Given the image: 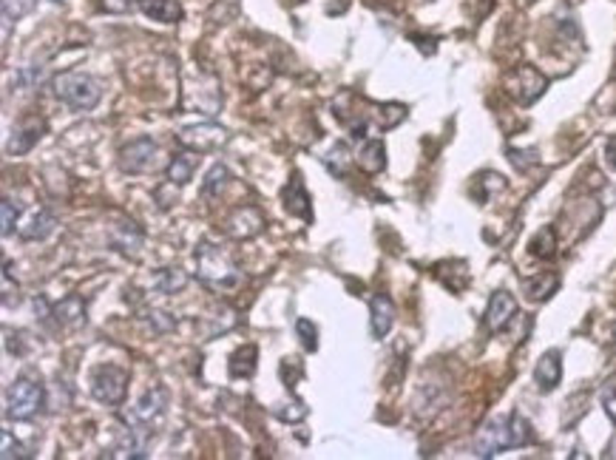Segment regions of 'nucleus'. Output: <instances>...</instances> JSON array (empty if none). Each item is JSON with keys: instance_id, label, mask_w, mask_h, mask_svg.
<instances>
[{"instance_id": "f257e3e1", "label": "nucleus", "mask_w": 616, "mask_h": 460, "mask_svg": "<svg viewBox=\"0 0 616 460\" xmlns=\"http://www.w3.org/2000/svg\"><path fill=\"white\" fill-rule=\"evenodd\" d=\"M193 262H196L199 282L208 290H213V293H234V290H239L244 282L242 267L222 248H217V244H210V242H202L193 251Z\"/></svg>"}, {"instance_id": "f03ea898", "label": "nucleus", "mask_w": 616, "mask_h": 460, "mask_svg": "<svg viewBox=\"0 0 616 460\" xmlns=\"http://www.w3.org/2000/svg\"><path fill=\"white\" fill-rule=\"evenodd\" d=\"M54 97L74 111H91L103 97V88L91 74L63 71L54 77Z\"/></svg>"}, {"instance_id": "7ed1b4c3", "label": "nucleus", "mask_w": 616, "mask_h": 460, "mask_svg": "<svg viewBox=\"0 0 616 460\" xmlns=\"http://www.w3.org/2000/svg\"><path fill=\"white\" fill-rule=\"evenodd\" d=\"M45 404L43 383L32 375H21L6 390V418L9 421H32Z\"/></svg>"}, {"instance_id": "20e7f679", "label": "nucleus", "mask_w": 616, "mask_h": 460, "mask_svg": "<svg viewBox=\"0 0 616 460\" xmlns=\"http://www.w3.org/2000/svg\"><path fill=\"white\" fill-rule=\"evenodd\" d=\"M182 109H196L205 117H217L222 109V88L213 74H196V86L185 80L182 88Z\"/></svg>"}, {"instance_id": "39448f33", "label": "nucleus", "mask_w": 616, "mask_h": 460, "mask_svg": "<svg viewBox=\"0 0 616 460\" xmlns=\"http://www.w3.org/2000/svg\"><path fill=\"white\" fill-rule=\"evenodd\" d=\"M162 165V151L151 136H140L119 151V168L126 174H157Z\"/></svg>"}, {"instance_id": "423d86ee", "label": "nucleus", "mask_w": 616, "mask_h": 460, "mask_svg": "<svg viewBox=\"0 0 616 460\" xmlns=\"http://www.w3.org/2000/svg\"><path fill=\"white\" fill-rule=\"evenodd\" d=\"M126 392H128V373L119 370L114 364H103L94 370V375H91V395H94L100 404L119 407L126 401Z\"/></svg>"}, {"instance_id": "0eeeda50", "label": "nucleus", "mask_w": 616, "mask_h": 460, "mask_svg": "<svg viewBox=\"0 0 616 460\" xmlns=\"http://www.w3.org/2000/svg\"><path fill=\"white\" fill-rule=\"evenodd\" d=\"M177 143L185 151H193V153H210V151H219L222 145L230 143V134L227 128L217 126V122H199V126H188L177 134Z\"/></svg>"}, {"instance_id": "6e6552de", "label": "nucleus", "mask_w": 616, "mask_h": 460, "mask_svg": "<svg viewBox=\"0 0 616 460\" xmlns=\"http://www.w3.org/2000/svg\"><path fill=\"white\" fill-rule=\"evenodd\" d=\"M548 88V80L537 71L534 66H517L514 71L505 74V91L514 97L520 105H531L543 97V91Z\"/></svg>"}, {"instance_id": "1a4fd4ad", "label": "nucleus", "mask_w": 616, "mask_h": 460, "mask_svg": "<svg viewBox=\"0 0 616 460\" xmlns=\"http://www.w3.org/2000/svg\"><path fill=\"white\" fill-rule=\"evenodd\" d=\"M503 449H514L512 423H508V418H491L474 438V455L477 457H495Z\"/></svg>"}, {"instance_id": "9d476101", "label": "nucleus", "mask_w": 616, "mask_h": 460, "mask_svg": "<svg viewBox=\"0 0 616 460\" xmlns=\"http://www.w3.org/2000/svg\"><path fill=\"white\" fill-rule=\"evenodd\" d=\"M517 316V299L508 293V290H497V293H491L489 307H486V327L491 333H503L508 327V321Z\"/></svg>"}, {"instance_id": "9b49d317", "label": "nucleus", "mask_w": 616, "mask_h": 460, "mask_svg": "<svg viewBox=\"0 0 616 460\" xmlns=\"http://www.w3.org/2000/svg\"><path fill=\"white\" fill-rule=\"evenodd\" d=\"M45 134V122L37 119V117H29L23 119L18 128H14V134L9 136V143H6V153H12V157H21V153H29L37 143H40V136Z\"/></svg>"}, {"instance_id": "f8f14e48", "label": "nucleus", "mask_w": 616, "mask_h": 460, "mask_svg": "<svg viewBox=\"0 0 616 460\" xmlns=\"http://www.w3.org/2000/svg\"><path fill=\"white\" fill-rule=\"evenodd\" d=\"M165 407H168V392L162 387H153L136 401V407H131V412H126V421L151 426V421H157L165 412Z\"/></svg>"}, {"instance_id": "ddd939ff", "label": "nucleus", "mask_w": 616, "mask_h": 460, "mask_svg": "<svg viewBox=\"0 0 616 460\" xmlns=\"http://www.w3.org/2000/svg\"><path fill=\"white\" fill-rule=\"evenodd\" d=\"M282 199H284V210L290 213V217H299V219H304V222H313L310 196H307V191H304V179H301L299 171L287 179Z\"/></svg>"}, {"instance_id": "4468645a", "label": "nucleus", "mask_w": 616, "mask_h": 460, "mask_svg": "<svg viewBox=\"0 0 616 460\" xmlns=\"http://www.w3.org/2000/svg\"><path fill=\"white\" fill-rule=\"evenodd\" d=\"M109 242H111V248L119 251L122 256L136 259V256H140V251H143L145 234L134 222H117L111 227V234H109Z\"/></svg>"}, {"instance_id": "2eb2a0df", "label": "nucleus", "mask_w": 616, "mask_h": 460, "mask_svg": "<svg viewBox=\"0 0 616 460\" xmlns=\"http://www.w3.org/2000/svg\"><path fill=\"white\" fill-rule=\"evenodd\" d=\"M261 227H265V213L251 205L234 210V217L227 219V234L234 239H253Z\"/></svg>"}, {"instance_id": "dca6fc26", "label": "nucleus", "mask_w": 616, "mask_h": 460, "mask_svg": "<svg viewBox=\"0 0 616 460\" xmlns=\"http://www.w3.org/2000/svg\"><path fill=\"white\" fill-rule=\"evenodd\" d=\"M560 378H563V356H560V349L543 352V358L537 361V366H534L537 387H540L543 392H551V390H557Z\"/></svg>"}, {"instance_id": "f3484780", "label": "nucleus", "mask_w": 616, "mask_h": 460, "mask_svg": "<svg viewBox=\"0 0 616 460\" xmlns=\"http://www.w3.org/2000/svg\"><path fill=\"white\" fill-rule=\"evenodd\" d=\"M395 324V304L387 296H373L369 301V330H373L375 339H383L390 335Z\"/></svg>"}, {"instance_id": "a211bd4d", "label": "nucleus", "mask_w": 616, "mask_h": 460, "mask_svg": "<svg viewBox=\"0 0 616 460\" xmlns=\"http://www.w3.org/2000/svg\"><path fill=\"white\" fill-rule=\"evenodd\" d=\"M52 316L60 327L77 330V327L86 324V301L80 296H66L63 301L52 307Z\"/></svg>"}, {"instance_id": "6ab92c4d", "label": "nucleus", "mask_w": 616, "mask_h": 460, "mask_svg": "<svg viewBox=\"0 0 616 460\" xmlns=\"http://www.w3.org/2000/svg\"><path fill=\"white\" fill-rule=\"evenodd\" d=\"M356 165L366 174H381L387 168V148L381 140H364L361 151L356 153Z\"/></svg>"}, {"instance_id": "aec40b11", "label": "nucleus", "mask_w": 616, "mask_h": 460, "mask_svg": "<svg viewBox=\"0 0 616 460\" xmlns=\"http://www.w3.org/2000/svg\"><path fill=\"white\" fill-rule=\"evenodd\" d=\"M54 227H57L54 213L43 208V210H37L35 217L21 227V239H26V242H43V239H49L54 234Z\"/></svg>"}, {"instance_id": "412c9836", "label": "nucleus", "mask_w": 616, "mask_h": 460, "mask_svg": "<svg viewBox=\"0 0 616 460\" xmlns=\"http://www.w3.org/2000/svg\"><path fill=\"white\" fill-rule=\"evenodd\" d=\"M140 9L145 18L157 23H177L182 21V4L179 0H140Z\"/></svg>"}, {"instance_id": "4be33fe9", "label": "nucleus", "mask_w": 616, "mask_h": 460, "mask_svg": "<svg viewBox=\"0 0 616 460\" xmlns=\"http://www.w3.org/2000/svg\"><path fill=\"white\" fill-rule=\"evenodd\" d=\"M196 165H199V153L182 151V153H177L171 162H168V179H171L174 185H188V182L193 179Z\"/></svg>"}, {"instance_id": "5701e85b", "label": "nucleus", "mask_w": 616, "mask_h": 460, "mask_svg": "<svg viewBox=\"0 0 616 460\" xmlns=\"http://www.w3.org/2000/svg\"><path fill=\"white\" fill-rule=\"evenodd\" d=\"M557 287H560L557 273H540V275H534V279L522 282V293H526L531 301H546L557 293Z\"/></svg>"}, {"instance_id": "b1692460", "label": "nucleus", "mask_w": 616, "mask_h": 460, "mask_svg": "<svg viewBox=\"0 0 616 460\" xmlns=\"http://www.w3.org/2000/svg\"><path fill=\"white\" fill-rule=\"evenodd\" d=\"M321 162L330 168L333 177L344 179L349 174V168L356 165V157H352V151H349L347 143H333V148L324 153V157H321Z\"/></svg>"}, {"instance_id": "393cba45", "label": "nucleus", "mask_w": 616, "mask_h": 460, "mask_svg": "<svg viewBox=\"0 0 616 460\" xmlns=\"http://www.w3.org/2000/svg\"><path fill=\"white\" fill-rule=\"evenodd\" d=\"M256 358L259 349L253 344H244L230 356V378H251L256 373Z\"/></svg>"}, {"instance_id": "a878e982", "label": "nucleus", "mask_w": 616, "mask_h": 460, "mask_svg": "<svg viewBox=\"0 0 616 460\" xmlns=\"http://www.w3.org/2000/svg\"><path fill=\"white\" fill-rule=\"evenodd\" d=\"M185 284H188V273H185V270H179V267H171V270H160L157 275H153V287H157L162 296L179 293V290H185Z\"/></svg>"}, {"instance_id": "bb28decb", "label": "nucleus", "mask_w": 616, "mask_h": 460, "mask_svg": "<svg viewBox=\"0 0 616 460\" xmlns=\"http://www.w3.org/2000/svg\"><path fill=\"white\" fill-rule=\"evenodd\" d=\"M505 191V179L495 171H483L480 177L474 179V199L477 202H489L495 193H503Z\"/></svg>"}, {"instance_id": "cd10ccee", "label": "nucleus", "mask_w": 616, "mask_h": 460, "mask_svg": "<svg viewBox=\"0 0 616 460\" xmlns=\"http://www.w3.org/2000/svg\"><path fill=\"white\" fill-rule=\"evenodd\" d=\"M531 256L546 259V262L557 256V230H554L551 225H546L540 234L531 239Z\"/></svg>"}, {"instance_id": "c85d7f7f", "label": "nucleus", "mask_w": 616, "mask_h": 460, "mask_svg": "<svg viewBox=\"0 0 616 460\" xmlns=\"http://www.w3.org/2000/svg\"><path fill=\"white\" fill-rule=\"evenodd\" d=\"M227 182H230V171H227L222 162H217L208 171L205 182H202V199H217L227 188Z\"/></svg>"}, {"instance_id": "c756f323", "label": "nucleus", "mask_w": 616, "mask_h": 460, "mask_svg": "<svg viewBox=\"0 0 616 460\" xmlns=\"http://www.w3.org/2000/svg\"><path fill=\"white\" fill-rule=\"evenodd\" d=\"M407 117V105H398V103H387V105H378L375 109V114H373V119L378 122V128L381 131H390V128H395L400 119Z\"/></svg>"}, {"instance_id": "7c9ffc66", "label": "nucleus", "mask_w": 616, "mask_h": 460, "mask_svg": "<svg viewBox=\"0 0 616 460\" xmlns=\"http://www.w3.org/2000/svg\"><path fill=\"white\" fill-rule=\"evenodd\" d=\"M37 0H0V9H4V21L6 23H18L26 18L29 12H35Z\"/></svg>"}, {"instance_id": "2f4dec72", "label": "nucleus", "mask_w": 616, "mask_h": 460, "mask_svg": "<svg viewBox=\"0 0 616 460\" xmlns=\"http://www.w3.org/2000/svg\"><path fill=\"white\" fill-rule=\"evenodd\" d=\"M0 438H4V449H0V457L4 460H29L32 457V452H29L18 438H12V432H6V429Z\"/></svg>"}, {"instance_id": "473e14b6", "label": "nucleus", "mask_w": 616, "mask_h": 460, "mask_svg": "<svg viewBox=\"0 0 616 460\" xmlns=\"http://www.w3.org/2000/svg\"><path fill=\"white\" fill-rule=\"evenodd\" d=\"M275 418L287 421V423H299V421L307 418V404L301 401V398H292L290 404H284V407L275 409Z\"/></svg>"}, {"instance_id": "72a5a7b5", "label": "nucleus", "mask_w": 616, "mask_h": 460, "mask_svg": "<svg viewBox=\"0 0 616 460\" xmlns=\"http://www.w3.org/2000/svg\"><path fill=\"white\" fill-rule=\"evenodd\" d=\"M296 333H299L301 347H304L307 352H316V349H318V330H316L313 321L299 318V321H296Z\"/></svg>"}, {"instance_id": "f704fd0d", "label": "nucleus", "mask_w": 616, "mask_h": 460, "mask_svg": "<svg viewBox=\"0 0 616 460\" xmlns=\"http://www.w3.org/2000/svg\"><path fill=\"white\" fill-rule=\"evenodd\" d=\"M508 160H512V165L522 174L540 162V160H537V151H517V148H508Z\"/></svg>"}, {"instance_id": "c9c22d12", "label": "nucleus", "mask_w": 616, "mask_h": 460, "mask_svg": "<svg viewBox=\"0 0 616 460\" xmlns=\"http://www.w3.org/2000/svg\"><path fill=\"white\" fill-rule=\"evenodd\" d=\"M0 213H4V236H9L12 230H14V225H18V217H21V205H14L12 199H4V202H0Z\"/></svg>"}, {"instance_id": "e433bc0d", "label": "nucleus", "mask_w": 616, "mask_h": 460, "mask_svg": "<svg viewBox=\"0 0 616 460\" xmlns=\"http://www.w3.org/2000/svg\"><path fill=\"white\" fill-rule=\"evenodd\" d=\"M151 321H153V327H157V333H168V330H174L177 327V318L171 313H160V310H153L148 313Z\"/></svg>"}, {"instance_id": "4c0bfd02", "label": "nucleus", "mask_w": 616, "mask_h": 460, "mask_svg": "<svg viewBox=\"0 0 616 460\" xmlns=\"http://www.w3.org/2000/svg\"><path fill=\"white\" fill-rule=\"evenodd\" d=\"M103 9L111 14H126L134 9V0H103Z\"/></svg>"}, {"instance_id": "58836bf2", "label": "nucleus", "mask_w": 616, "mask_h": 460, "mask_svg": "<svg viewBox=\"0 0 616 460\" xmlns=\"http://www.w3.org/2000/svg\"><path fill=\"white\" fill-rule=\"evenodd\" d=\"M603 407H605V412H608V418L616 423V390H603Z\"/></svg>"}, {"instance_id": "ea45409f", "label": "nucleus", "mask_w": 616, "mask_h": 460, "mask_svg": "<svg viewBox=\"0 0 616 460\" xmlns=\"http://www.w3.org/2000/svg\"><path fill=\"white\" fill-rule=\"evenodd\" d=\"M605 160H608V165H611V168H616V134H613L611 140L605 143Z\"/></svg>"}, {"instance_id": "a19ab883", "label": "nucleus", "mask_w": 616, "mask_h": 460, "mask_svg": "<svg viewBox=\"0 0 616 460\" xmlns=\"http://www.w3.org/2000/svg\"><path fill=\"white\" fill-rule=\"evenodd\" d=\"M292 4H304V0H292Z\"/></svg>"}, {"instance_id": "79ce46f5", "label": "nucleus", "mask_w": 616, "mask_h": 460, "mask_svg": "<svg viewBox=\"0 0 616 460\" xmlns=\"http://www.w3.org/2000/svg\"><path fill=\"white\" fill-rule=\"evenodd\" d=\"M613 333H616V327H613Z\"/></svg>"}, {"instance_id": "37998d69", "label": "nucleus", "mask_w": 616, "mask_h": 460, "mask_svg": "<svg viewBox=\"0 0 616 460\" xmlns=\"http://www.w3.org/2000/svg\"><path fill=\"white\" fill-rule=\"evenodd\" d=\"M54 4H57V0H54Z\"/></svg>"}]
</instances>
